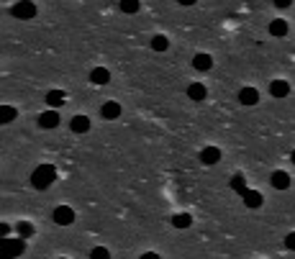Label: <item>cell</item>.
Wrapping results in <instances>:
<instances>
[{
	"label": "cell",
	"instance_id": "obj_28",
	"mask_svg": "<svg viewBox=\"0 0 295 259\" xmlns=\"http://www.w3.org/2000/svg\"><path fill=\"white\" fill-rule=\"evenodd\" d=\"M8 231H10V226H8V223H0V233H3V236H8Z\"/></svg>",
	"mask_w": 295,
	"mask_h": 259
},
{
	"label": "cell",
	"instance_id": "obj_17",
	"mask_svg": "<svg viewBox=\"0 0 295 259\" xmlns=\"http://www.w3.org/2000/svg\"><path fill=\"white\" fill-rule=\"evenodd\" d=\"M47 103H49L52 108L64 105V93H62V90H49V93H47Z\"/></svg>",
	"mask_w": 295,
	"mask_h": 259
},
{
	"label": "cell",
	"instance_id": "obj_27",
	"mask_svg": "<svg viewBox=\"0 0 295 259\" xmlns=\"http://www.w3.org/2000/svg\"><path fill=\"white\" fill-rule=\"evenodd\" d=\"M139 259H160V254H154V252H146V254H141Z\"/></svg>",
	"mask_w": 295,
	"mask_h": 259
},
{
	"label": "cell",
	"instance_id": "obj_21",
	"mask_svg": "<svg viewBox=\"0 0 295 259\" xmlns=\"http://www.w3.org/2000/svg\"><path fill=\"white\" fill-rule=\"evenodd\" d=\"M18 113H16V108H10V105H3L0 108V123H10Z\"/></svg>",
	"mask_w": 295,
	"mask_h": 259
},
{
	"label": "cell",
	"instance_id": "obj_12",
	"mask_svg": "<svg viewBox=\"0 0 295 259\" xmlns=\"http://www.w3.org/2000/svg\"><path fill=\"white\" fill-rule=\"evenodd\" d=\"M70 129H72L75 133H87V131H90V118H87V116H75V118L70 121Z\"/></svg>",
	"mask_w": 295,
	"mask_h": 259
},
{
	"label": "cell",
	"instance_id": "obj_25",
	"mask_svg": "<svg viewBox=\"0 0 295 259\" xmlns=\"http://www.w3.org/2000/svg\"><path fill=\"white\" fill-rule=\"evenodd\" d=\"M285 246H288V249H290V252H295V231L285 236Z\"/></svg>",
	"mask_w": 295,
	"mask_h": 259
},
{
	"label": "cell",
	"instance_id": "obj_11",
	"mask_svg": "<svg viewBox=\"0 0 295 259\" xmlns=\"http://www.w3.org/2000/svg\"><path fill=\"white\" fill-rule=\"evenodd\" d=\"M90 82L93 85H108L110 82V72L106 70V67H95V70L90 72Z\"/></svg>",
	"mask_w": 295,
	"mask_h": 259
},
{
	"label": "cell",
	"instance_id": "obj_18",
	"mask_svg": "<svg viewBox=\"0 0 295 259\" xmlns=\"http://www.w3.org/2000/svg\"><path fill=\"white\" fill-rule=\"evenodd\" d=\"M231 190H234V193H239L241 198L246 195L249 187H246V182H244V175H234V177H231Z\"/></svg>",
	"mask_w": 295,
	"mask_h": 259
},
{
	"label": "cell",
	"instance_id": "obj_9",
	"mask_svg": "<svg viewBox=\"0 0 295 259\" xmlns=\"http://www.w3.org/2000/svg\"><path fill=\"white\" fill-rule=\"evenodd\" d=\"M288 93H290V82H288V80L269 82V95H272V98H285Z\"/></svg>",
	"mask_w": 295,
	"mask_h": 259
},
{
	"label": "cell",
	"instance_id": "obj_6",
	"mask_svg": "<svg viewBox=\"0 0 295 259\" xmlns=\"http://www.w3.org/2000/svg\"><path fill=\"white\" fill-rule=\"evenodd\" d=\"M200 162L203 164H218L221 162V149L218 146H206V149L200 152Z\"/></svg>",
	"mask_w": 295,
	"mask_h": 259
},
{
	"label": "cell",
	"instance_id": "obj_26",
	"mask_svg": "<svg viewBox=\"0 0 295 259\" xmlns=\"http://www.w3.org/2000/svg\"><path fill=\"white\" fill-rule=\"evenodd\" d=\"M290 3H293V0H275V5H277V8H288Z\"/></svg>",
	"mask_w": 295,
	"mask_h": 259
},
{
	"label": "cell",
	"instance_id": "obj_2",
	"mask_svg": "<svg viewBox=\"0 0 295 259\" xmlns=\"http://www.w3.org/2000/svg\"><path fill=\"white\" fill-rule=\"evenodd\" d=\"M26 252V241L24 236H18V239H8L3 236V246H0V259H13V257H21Z\"/></svg>",
	"mask_w": 295,
	"mask_h": 259
},
{
	"label": "cell",
	"instance_id": "obj_4",
	"mask_svg": "<svg viewBox=\"0 0 295 259\" xmlns=\"http://www.w3.org/2000/svg\"><path fill=\"white\" fill-rule=\"evenodd\" d=\"M75 221V210L70 206H56L54 208V223H59V226H70Z\"/></svg>",
	"mask_w": 295,
	"mask_h": 259
},
{
	"label": "cell",
	"instance_id": "obj_22",
	"mask_svg": "<svg viewBox=\"0 0 295 259\" xmlns=\"http://www.w3.org/2000/svg\"><path fill=\"white\" fill-rule=\"evenodd\" d=\"M121 10L123 13H136L139 10V0H121Z\"/></svg>",
	"mask_w": 295,
	"mask_h": 259
},
{
	"label": "cell",
	"instance_id": "obj_15",
	"mask_svg": "<svg viewBox=\"0 0 295 259\" xmlns=\"http://www.w3.org/2000/svg\"><path fill=\"white\" fill-rule=\"evenodd\" d=\"M244 206L246 208H259V206H262V193H257V190H246Z\"/></svg>",
	"mask_w": 295,
	"mask_h": 259
},
{
	"label": "cell",
	"instance_id": "obj_8",
	"mask_svg": "<svg viewBox=\"0 0 295 259\" xmlns=\"http://www.w3.org/2000/svg\"><path fill=\"white\" fill-rule=\"evenodd\" d=\"M56 123H59V113H56V108L47 110V113L39 116V126L41 129H56Z\"/></svg>",
	"mask_w": 295,
	"mask_h": 259
},
{
	"label": "cell",
	"instance_id": "obj_20",
	"mask_svg": "<svg viewBox=\"0 0 295 259\" xmlns=\"http://www.w3.org/2000/svg\"><path fill=\"white\" fill-rule=\"evenodd\" d=\"M152 49H154V52H167V49H169V39L162 36V33H160V36H154V39H152Z\"/></svg>",
	"mask_w": 295,
	"mask_h": 259
},
{
	"label": "cell",
	"instance_id": "obj_7",
	"mask_svg": "<svg viewBox=\"0 0 295 259\" xmlns=\"http://www.w3.org/2000/svg\"><path fill=\"white\" fill-rule=\"evenodd\" d=\"M239 103L241 105H257L259 103V93L254 87H241L239 90Z\"/></svg>",
	"mask_w": 295,
	"mask_h": 259
},
{
	"label": "cell",
	"instance_id": "obj_10",
	"mask_svg": "<svg viewBox=\"0 0 295 259\" xmlns=\"http://www.w3.org/2000/svg\"><path fill=\"white\" fill-rule=\"evenodd\" d=\"M269 182H272V187H277V190H288V187H290V175L282 172V170H277V172H272Z\"/></svg>",
	"mask_w": 295,
	"mask_h": 259
},
{
	"label": "cell",
	"instance_id": "obj_24",
	"mask_svg": "<svg viewBox=\"0 0 295 259\" xmlns=\"http://www.w3.org/2000/svg\"><path fill=\"white\" fill-rule=\"evenodd\" d=\"M31 233H33V226H31L28 221H21V223H18V236H24V239H28Z\"/></svg>",
	"mask_w": 295,
	"mask_h": 259
},
{
	"label": "cell",
	"instance_id": "obj_3",
	"mask_svg": "<svg viewBox=\"0 0 295 259\" xmlns=\"http://www.w3.org/2000/svg\"><path fill=\"white\" fill-rule=\"evenodd\" d=\"M10 13H13L16 18H21V21H28V18L36 16V5H33L31 0H21V3H16L13 8H10Z\"/></svg>",
	"mask_w": 295,
	"mask_h": 259
},
{
	"label": "cell",
	"instance_id": "obj_29",
	"mask_svg": "<svg viewBox=\"0 0 295 259\" xmlns=\"http://www.w3.org/2000/svg\"><path fill=\"white\" fill-rule=\"evenodd\" d=\"M177 3H180V5H192L195 0H177Z\"/></svg>",
	"mask_w": 295,
	"mask_h": 259
},
{
	"label": "cell",
	"instance_id": "obj_1",
	"mask_svg": "<svg viewBox=\"0 0 295 259\" xmlns=\"http://www.w3.org/2000/svg\"><path fill=\"white\" fill-rule=\"evenodd\" d=\"M56 180V170H54V164H39L36 170L31 172V185L36 187V190H47L52 182Z\"/></svg>",
	"mask_w": 295,
	"mask_h": 259
},
{
	"label": "cell",
	"instance_id": "obj_14",
	"mask_svg": "<svg viewBox=\"0 0 295 259\" xmlns=\"http://www.w3.org/2000/svg\"><path fill=\"white\" fill-rule=\"evenodd\" d=\"M269 33H272V36H288V21L275 18L269 24Z\"/></svg>",
	"mask_w": 295,
	"mask_h": 259
},
{
	"label": "cell",
	"instance_id": "obj_23",
	"mask_svg": "<svg viewBox=\"0 0 295 259\" xmlns=\"http://www.w3.org/2000/svg\"><path fill=\"white\" fill-rule=\"evenodd\" d=\"M90 259H110V252L106 246H95V249L90 252Z\"/></svg>",
	"mask_w": 295,
	"mask_h": 259
},
{
	"label": "cell",
	"instance_id": "obj_30",
	"mask_svg": "<svg viewBox=\"0 0 295 259\" xmlns=\"http://www.w3.org/2000/svg\"><path fill=\"white\" fill-rule=\"evenodd\" d=\"M290 162H293V164H295V152H293V154H290Z\"/></svg>",
	"mask_w": 295,
	"mask_h": 259
},
{
	"label": "cell",
	"instance_id": "obj_19",
	"mask_svg": "<svg viewBox=\"0 0 295 259\" xmlns=\"http://www.w3.org/2000/svg\"><path fill=\"white\" fill-rule=\"evenodd\" d=\"M192 223V218L188 216V213H177V216H172V226L175 229H188Z\"/></svg>",
	"mask_w": 295,
	"mask_h": 259
},
{
	"label": "cell",
	"instance_id": "obj_5",
	"mask_svg": "<svg viewBox=\"0 0 295 259\" xmlns=\"http://www.w3.org/2000/svg\"><path fill=\"white\" fill-rule=\"evenodd\" d=\"M100 116H103L106 121H116L121 116V103H116V100H108V103L100 105Z\"/></svg>",
	"mask_w": 295,
	"mask_h": 259
},
{
	"label": "cell",
	"instance_id": "obj_16",
	"mask_svg": "<svg viewBox=\"0 0 295 259\" xmlns=\"http://www.w3.org/2000/svg\"><path fill=\"white\" fill-rule=\"evenodd\" d=\"M188 98H190V100H206V85L192 82V85L188 87Z\"/></svg>",
	"mask_w": 295,
	"mask_h": 259
},
{
	"label": "cell",
	"instance_id": "obj_13",
	"mask_svg": "<svg viewBox=\"0 0 295 259\" xmlns=\"http://www.w3.org/2000/svg\"><path fill=\"white\" fill-rule=\"evenodd\" d=\"M192 67L200 70V72H208L213 67V59L208 57V54H195V57H192Z\"/></svg>",
	"mask_w": 295,
	"mask_h": 259
}]
</instances>
